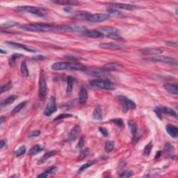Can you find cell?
<instances>
[{
	"mask_svg": "<svg viewBox=\"0 0 178 178\" xmlns=\"http://www.w3.org/2000/svg\"><path fill=\"white\" fill-rule=\"evenodd\" d=\"M22 29L27 31L31 32H39V33H44V32H50L57 31V27L49 25V24H27L22 25Z\"/></svg>",
	"mask_w": 178,
	"mask_h": 178,
	"instance_id": "1",
	"label": "cell"
},
{
	"mask_svg": "<svg viewBox=\"0 0 178 178\" xmlns=\"http://www.w3.org/2000/svg\"><path fill=\"white\" fill-rule=\"evenodd\" d=\"M52 69L54 70H78L86 71L87 68L84 65L80 63L70 62H56L52 66Z\"/></svg>",
	"mask_w": 178,
	"mask_h": 178,
	"instance_id": "2",
	"label": "cell"
},
{
	"mask_svg": "<svg viewBox=\"0 0 178 178\" xmlns=\"http://www.w3.org/2000/svg\"><path fill=\"white\" fill-rule=\"evenodd\" d=\"M15 10L18 12L34 14V15L40 16V17H44V16H45L47 14V10L43 9V8L31 7V6L18 7L17 8H15Z\"/></svg>",
	"mask_w": 178,
	"mask_h": 178,
	"instance_id": "3",
	"label": "cell"
},
{
	"mask_svg": "<svg viewBox=\"0 0 178 178\" xmlns=\"http://www.w3.org/2000/svg\"><path fill=\"white\" fill-rule=\"evenodd\" d=\"M90 86L94 88L106 90H112L115 89V85L108 80H93L89 82Z\"/></svg>",
	"mask_w": 178,
	"mask_h": 178,
	"instance_id": "4",
	"label": "cell"
},
{
	"mask_svg": "<svg viewBox=\"0 0 178 178\" xmlns=\"http://www.w3.org/2000/svg\"><path fill=\"white\" fill-rule=\"evenodd\" d=\"M48 93V88L46 81L45 73L43 70H41L40 73L39 82H38V96L40 99L43 100L47 96Z\"/></svg>",
	"mask_w": 178,
	"mask_h": 178,
	"instance_id": "5",
	"label": "cell"
},
{
	"mask_svg": "<svg viewBox=\"0 0 178 178\" xmlns=\"http://www.w3.org/2000/svg\"><path fill=\"white\" fill-rule=\"evenodd\" d=\"M102 32L104 36L107 38H111L114 40H123V38L120 36V32L117 28L115 27H103L100 30Z\"/></svg>",
	"mask_w": 178,
	"mask_h": 178,
	"instance_id": "6",
	"label": "cell"
},
{
	"mask_svg": "<svg viewBox=\"0 0 178 178\" xmlns=\"http://www.w3.org/2000/svg\"><path fill=\"white\" fill-rule=\"evenodd\" d=\"M116 98L118 99V102L121 106V108H122V111L124 113H127L130 109H136V103L133 102L132 100H131L130 99H128L123 96H117Z\"/></svg>",
	"mask_w": 178,
	"mask_h": 178,
	"instance_id": "7",
	"label": "cell"
},
{
	"mask_svg": "<svg viewBox=\"0 0 178 178\" xmlns=\"http://www.w3.org/2000/svg\"><path fill=\"white\" fill-rule=\"evenodd\" d=\"M144 60L151 62H159L164 63H169L171 65H177V60L175 58L170 57V56H152L149 57L144 58Z\"/></svg>",
	"mask_w": 178,
	"mask_h": 178,
	"instance_id": "8",
	"label": "cell"
},
{
	"mask_svg": "<svg viewBox=\"0 0 178 178\" xmlns=\"http://www.w3.org/2000/svg\"><path fill=\"white\" fill-rule=\"evenodd\" d=\"M86 71L90 75L100 78V80H107V78L108 77V72L105 70L104 68H90L88 70L86 69Z\"/></svg>",
	"mask_w": 178,
	"mask_h": 178,
	"instance_id": "9",
	"label": "cell"
},
{
	"mask_svg": "<svg viewBox=\"0 0 178 178\" xmlns=\"http://www.w3.org/2000/svg\"><path fill=\"white\" fill-rule=\"evenodd\" d=\"M155 113L158 116L159 118L161 119L163 114L175 117V118H177V115L175 111L173 110V109L171 108H169V107L163 106H159L156 107L155 109Z\"/></svg>",
	"mask_w": 178,
	"mask_h": 178,
	"instance_id": "10",
	"label": "cell"
},
{
	"mask_svg": "<svg viewBox=\"0 0 178 178\" xmlns=\"http://www.w3.org/2000/svg\"><path fill=\"white\" fill-rule=\"evenodd\" d=\"M109 16L108 14L105 13H96V14H90L88 17L87 18L86 21L90 23H100L108 20Z\"/></svg>",
	"mask_w": 178,
	"mask_h": 178,
	"instance_id": "11",
	"label": "cell"
},
{
	"mask_svg": "<svg viewBox=\"0 0 178 178\" xmlns=\"http://www.w3.org/2000/svg\"><path fill=\"white\" fill-rule=\"evenodd\" d=\"M57 110V106H56V98L54 96H52L48 100L47 106L44 111V114L46 116H50Z\"/></svg>",
	"mask_w": 178,
	"mask_h": 178,
	"instance_id": "12",
	"label": "cell"
},
{
	"mask_svg": "<svg viewBox=\"0 0 178 178\" xmlns=\"http://www.w3.org/2000/svg\"><path fill=\"white\" fill-rule=\"evenodd\" d=\"M99 47L102 49L111 50H125V46L121 45V44H116L114 42H104V43H101L99 45Z\"/></svg>",
	"mask_w": 178,
	"mask_h": 178,
	"instance_id": "13",
	"label": "cell"
},
{
	"mask_svg": "<svg viewBox=\"0 0 178 178\" xmlns=\"http://www.w3.org/2000/svg\"><path fill=\"white\" fill-rule=\"evenodd\" d=\"M141 54L145 56H157L163 52L162 50L156 47H147L141 50Z\"/></svg>",
	"mask_w": 178,
	"mask_h": 178,
	"instance_id": "14",
	"label": "cell"
},
{
	"mask_svg": "<svg viewBox=\"0 0 178 178\" xmlns=\"http://www.w3.org/2000/svg\"><path fill=\"white\" fill-rule=\"evenodd\" d=\"M81 133V128L79 125H75L70 132L68 133V136H67V141L70 142V141H73L77 138L80 134Z\"/></svg>",
	"mask_w": 178,
	"mask_h": 178,
	"instance_id": "15",
	"label": "cell"
},
{
	"mask_svg": "<svg viewBox=\"0 0 178 178\" xmlns=\"http://www.w3.org/2000/svg\"><path fill=\"white\" fill-rule=\"evenodd\" d=\"M83 35L87 38H102L104 37L102 32L98 30H87L83 32Z\"/></svg>",
	"mask_w": 178,
	"mask_h": 178,
	"instance_id": "16",
	"label": "cell"
},
{
	"mask_svg": "<svg viewBox=\"0 0 178 178\" xmlns=\"http://www.w3.org/2000/svg\"><path fill=\"white\" fill-rule=\"evenodd\" d=\"M128 125H129V129H130V131L131 133V135H132L133 143L134 144H135V143H136V141H138V138H137V131H138V127H137L136 123L135 122H134L133 120L129 121Z\"/></svg>",
	"mask_w": 178,
	"mask_h": 178,
	"instance_id": "17",
	"label": "cell"
},
{
	"mask_svg": "<svg viewBox=\"0 0 178 178\" xmlns=\"http://www.w3.org/2000/svg\"><path fill=\"white\" fill-rule=\"evenodd\" d=\"M109 5L111 7L117 8V9L127 10V11H132L137 9V7L132 4H120V3H110Z\"/></svg>",
	"mask_w": 178,
	"mask_h": 178,
	"instance_id": "18",
	"label": "cell"
},
{
	"mask_svg": "<svg viewBox=\"0 0 178 178\" xmlns=\"http://www.w3.org/2000/svg\"><path fill=\"white\" fill-rule=\"evenodd\" d=\"M7 43L8 44V45L11 46V47H13L15 48H20V49H23L24 50H25V51H27L29 52H34H34H37V50L34 49V48L28 47V46L23 44L18 43V42H7Z\"/></svg>",
	"mask_w": 178,
	"mask_h": 178,
	"instance_id": "19",
	"label": "cell"
},
{
	"mask_svg": "<svg viewBox=\"0 0 178 178\" xmlns=\"http://www.w3.org/2000/svg\"><path fill=\"white\" fill-rule=\"evenodd\" d=\"M163 88L169 93L177 96L178 93V86L177 84H171V83H165L163 84Z\"/></svg>",
	"mask_w": 178,
	"mask_h": 178,
	"instance_id": "20",
	"label": "cell"
},
{
	"mask_svg": "<svg viewBox=\"0 0 178 178\" xmlns=\"http://www.w3.org/2000/svg\"><path fill=\"white\" fill-rule=\"evenodd\" d=\"M87 99H88V91H87L86 88L85 87L82 86L80 91V98H79L80 104L84 105L86 104Z\"/></svg>",
	"mask_w": 178,
	"mask_h": 178,
	"instance_id": "21",
	"label": "cell"
},
{
	"mask_svg": "<svg viewBox=\"0 0 178 178\" xmlns=\"http://www.w3.org/2000/svg\"><path fill=\"white\" fill-rule=\"evenodd\" d=\"M166 130L168 134L173 138H177L178 136V129L175 125L169 124L166 127Z\"/></svg>",
	"mask_w": 178,
	"mask_h": 178,
	"instance_id": "22",
	"label": "cell"
},
{
	"mask_svg": "<svg viewBox=\"0 0 178 178\" xmlns=\"http://www.w3.org/2000/svg\"><path fill=\"white\" fill-rule=\"evenodd\" d=\"M56 153V151H54V150L49 151V152H46L43 156H42L41 158L38 160V164H42V163H44L48 159L50 158V157H52L53 156L55 155Z\"/></svg>",
	"mask_w": 178,
	"mask_h": 178,
	"instance_id": "23",
	"label": "cell"
},
{
	"mask_svg": "<svg viewBox=\"0 0 178 178\" xmlns=\"http://www.w3.org/2000/svg\"><path fill=\"white\" fill-rule=\"evenodd\" d=\"M121 67L122 66H121L120 65L116 63H109L107 64L106 66H104V69L107 70V72L114 71V70H119Z\"/></svg>",
	"mask_w": 178,
	"mask_h": 178,
	"instance_id": "24",
	"label": "cell"
},
{
	"mask_svg": "<svg viewBox=\"0 0 178 178\" xmlns=\"http://www.w3.org/2000/svg\"><path fill=\"white\" fill-rule=\"evenodd\" d=\"M93 118L96 119V120H102L103 118V114L102 108H101L100 106H97L96 107V109H95L93 111Z\"/></svg>",
	"mask_w": 178,
	"mask_h": 178,
	"instance_id": "25",
	"label": "cell"
},
{
	"mask_svg": "<svg viewBox=\"0 0 178 178\" xmlns=\"http://www.w3.org/2000/svg\"><path fill=\"white\" fill-rule=\"evenodd\" d=\"M17 98H18L17 96H15V95H13V96H9V98H6L5 100H1V108H3L4 107H6V106H7V105L12 104V103L15 102V100Z\"/></svg>",
	"mask_w": 178,
	"mask_h": 178,
	"instance_id": "26",
	"label": "cell"
},
{
	"mask_svg": "<svg viewBox=\"0 0 178 178\" xmlns=\"http://www.w3.org/2000/svg\"><path fill=\"white\" fill-rule=\"evenodd\" d=\"M74 83V78L72 77L71 76L68 77V78H67V93H68V94H70L72 92Z\"/></svg>",
	"mask_w": 178,
	"mask_h": 178,
	"instance_id": "27",
	"label": "cell"
},
{
	"mask_svg": "<svg viewBox=\"0 0 178 178\" xmlns=\"http://www.w3.org/2000/svg\"><path fill=\"white\" fill-rule=\"evenodd\" d=\"M53 2L54 4H56L66 5L68 6V7H69V6H74L79 4V1H74V0H72V1H70V0H57V1H54Z\"/></svg>",
	"mask_w": 178,
	"mask_h": 178,
	"instance_id": "28",
	"label": "cell"
},
{
	"mask_svg": "<svg viewBox=\"0 0 178 178\" xmlns=\"http://www.w3.org/2000/svg\"><path fill=\"white\" fill-rule=\"evenodd\" d=\"M90 15V13H88L86 11H79L77 13H76L73 16L74 19H78V20H86L87 18L88 17V15Z\"/></svg>",
	"mask_w": 178,
	"mask_h": 178,
	"instance_id": "29",
	"label": "cell"
},
{
	"mask_svg": "<svg viewBox=\"0 0 178 178\" xmlns=\"http://www.w3.org/2000/svg\"><path fill=\"white\" fill-rule=\"evenodd\" d=\"M20 71H21V73L24 77H29V70H28L27 63H26L25 61L22 62L21 66H20Z\"/></svg>",
	"mask_w": 178,
	"mask_h": 178,
	"instance_id": "30",
	"label": "cell"
},
{
	"mask_svg": "<svg viewBox=\"0 0 178 178\" xmlns=\"http://www.w3.org/2000/svg\"><path fill=\"white\" fill-rule=\"evenodd\" d=\"M42 150V148L40 145H35L30 149L29 150V155L31 156H34L37 155L38 153L40 152Z\"/></svg>",
	"mask_w": 178,
	"mask_h": 178,
	"instance_id": "31",
	"label": "cell"
},
{
	"mask_svg": "<svg viewBox=\"0 0 178 178\" xmlns=\"http://www.w3.org/2000/svg\"><path fill=\"white\" fill-rule=\"evenodd\" d=\"M108 15L109 16H113V17L115 18H123V14L121 13L120 11H117V10L114 9H108Z\"/></svg>",
	"mask_w": 178,
	"mask_h": 178,
	"instance_id": "32",
	"label": "cell"
},
{
	"mask_svg": "<svg viewBox=\"0 0 178 178\" xmlns=\"http://www.w3.org/2000/svg\"><path fill=\"white\" fill-rule=\"evenodd\" d=\"M115 146L114 141H108L105 143V151L107 152H110L114 150Z\"/></svg>",
	"mask_w": 178,
	"mask_h": 178,
	"instance_id": "33",
	"label": "cell"
},
{
	"mask_svg": "<svg viewBox=\"0 0 178 178\" xmlns=\"http://www.w3.org/2000/svg\"><path fill=\"white\" fill-rule=\"evenodd\" d=\"M26 104H27V102H22L20 103L19 104H18L17 106L13 109V111H12V114H18V112H20V111H21V109H23L24 107L26 106Z\"/></svg>",
	"mask_w": 178,
	"mask_h": 178,
	"instance_id": "34",
	"label": "cell"
},
{
	"mask_svg": "<svg viewBox=\"0 0 178 178\" xmlns=\"http://www.w3.org/2000/svg\"><path fill=\"white\" fill-rule=\"evenodd\" d=\"M26 150H27V149H26L25 145H22V146H20L19 148L15 150V157H20V156L25 155L26 152Z\"/></svg>",
	"mask_w": 178,
	"mask_h": 178,
	"instance_id": "35",
	"label": "cell"
},
{
	"mask_svg": "<svg viewBox=\"0 0 178 178\" xmlns=\"http://www.w3.org/2000/svg\"><path fill=\"white\" fill-rule=\"evenodd\" d=\"M164 152L166 155L172 156L174 152V147L170 143H166L164 147Z\"/></svg>",
	"mask_w": 178,
	"mask_h": 178,
	"instance_id": "36",
	"label": "cell"
},
{
	"mask_svg": "<svg viewBox=\"0 0 178 178\" xmlns=\"http://www.w3.org/2000/svg\"><path fill=\"white\" fill-rule=\"evenodd\" d=\"M152 147H153L152 143V141H150V142L147 143L146 146L144 147V150H143V155L145 156H148L151 152Z\"/></svg>",
	"mask_w": 178,
	"mask_h": 178,
	"instance_id": "37",
	"label": "cell"
},
{
	"mask_svg": "<svg viewBox=\"0 0 178 178\" xmlns=\"http://www.w3.org/2000/svg\"><path fill=\"white\" fill-rule=\"evenodd\" d=\"M96 162H97L96 161H89V162H87L86 163H85V164L82 166V167H81L80 170H79V173H81L82 172H83L86 169H88V168L90 167L93 165H94L95 163H96Z\"/></svg>",
	"mask_w": 178,
	"mask_h": 178,
	"instance_id": "38",
	"label": "cell"
},
{
	"mask_svg": "<svg viewBox=\"0 0 178 178\" xmlns=\"http://www.w3.org/2000/svg\"><path fill=\"white\" fill-rule=\"evenodd\" d=\"M90 151L89 149L86 148L83 150H82V152H81L80 156H79V160H82V159H85L86 157H87L89 155H90Z\"/></svg>",
	"mask_w": 178,
	"mask_h": 178,
	"instance_id": "39",
	"label": "cell"
},
{
	"mask_svg": "<svg viewBox=\"0 0 178 178\" xmlns=\"http://www.w3.org/2000/svg\"><path fill=\"white\" fill-rule=\"evenodd\" d=\"M12 86H13V84H12L11 82H8L7 84L4 85V86H1V93H3L9 90L10 89L12 88Z\"/></svg>",
	"mask_w": 178,
	"mask_h": 178,
	"instance_id": "40",
	"label": "cell"
},
{
	"mask_svg": "<svg viewBox=\"0 0 178 178\" xmlns=\"http://www.w3.org/2000/svg\"><path fill=\"white\" fill-rule=\"evenodd\" d=\"M21 56H23V55L21 54H15L11 56V57L10 58L9 60V64L10 66H13V63L15 62V61L17 58L21 57Z\"/></svg>",
	"mask_w": 178,
	"mask_h": 178,
	"instance_id": "41",
	"label": "cell"
},
{
	"mask_svg": "<svg viewBox=\"0 0 178 178\" xmlns=\"http://www.w3.org/2000/svg\"><path fill=\"white\" fill-rule=\"evenodd\" d=\"M72 116H72V114H62L58 115L56 118H54V120H62V119H64V118H71V117H72Z\"/></svg>",
	"mask_w": 178,
	"mask_h": 178,
	"instance_id": "42",
	"label": "cell"
},
{
	"mask_svg": "<svg viewBox=\"0 0 178 178\" xmlns=\"http://www.w3.org/2000/svg\"><path fill=\"white\" fill-rule=\"evenodd\" d=\"M133 175V172L131 171H125L120 175V177H130Z\"/></svg>",
	"mask_w": 178,
	"mask_h": 178,
	"instance_id": "43",
	"label": "cell"
},
{
	"mask_svg": "<svg viewBox=\"0 0 178 178\" xmlns=\"http://www.w3.org/2000/svg\"><path fill=\"white\" fill-rule=\"evenodd\" d=\"M111 122L114 123L115 125H118V127H123V120L120 118H116V119H113L111 120Z\"/></svg>",
	"mask_w": 178,
	"mask_h": 178,
	"instance_id": "44",
	"label": "cell"
},
{
	"mask_svg": "<svg viewBox=\"0 0 178 178\" xmlns=\"http://www.w3.org/2000/svg\"><path fill=\"white\" fill-rule=\"evenodd\" d=\"M99 131H100L101 134H102L104 136H108L109 132L108 130H107L106 128H104V127H100V128H99Z\"/></svg>",
	"mask_w": 178,
	"mask_h": 178,
	"instance_id": "45",
	"label": "cell"
},
{
	"mask_svg": "<svg viewBox=\"0 0 178 178\" xmlns=\"http://www.w3.org/2000/svg\"><path fill=\"white\" fill-rule=\"evenodd\" d=\"M40 131L35 130V131H31V132H30L29 134V137H36V136H40Z\"/></svg>",
	"mask_w": 178,
	"mask_h": 178,
	"instance_id": "46",
	"label": "cell"
},
{
	"mask_svg": "<svg viewBox=\"0 0 178 178\" xmlns=\"http://www.w3.org/2000/svg\"><path fill=\"white\" fill-rule=\"evenodd\" d=\"M84 143H85L84 139V138H81L80 139V141H79V143H78L77 146V148H79V149H82V147H84Z\"/></svg>",
	"mask_w": 178,
	"mask_h": 178,
	"instance_id": "47",
	"label": "cell"
},
{
	"mask_svg": "<svg viewBox=\"0 0 178 178\" xmlns=\"http://www.w3.org/2000/svg\"><path fill=\"white\" fill-rule=\"evenodd\" d=\"M166 45L170 46V47H177V42H166Z\"/></svg>",
	"mask_w": 178,
	"mask_h": 178,
	"instance_id": "48",
	"label": "cell"
},
{
	"mask_svg": "<svg viewBox=\"0 0 178 178\" xmlns=\"http://www.w3.org/2000/svg\"><path fill=\"white\" fill-rule=\"evenodd\" d=\"M56 170H57V168H56V166H51L50 168H49L47 171L48 173H55V172L56 171Z\"/></svg>",
	"mask_w": 178,
	"mask_h": 178,
	"instance_id": "49",
	"label": "cell"
},
{
	"mask_svg": "<svg viewBox=\"0 0 178 178\" xmlns=\"http://www.w3.org/2000/svg\"><path fill=\"white\" fill-rule=\"evenodd\" d=\"M18 25V23H15V22H8L7 24H5V25H4L3 26H4L5 27H14V26H16Z\"/></svg>",
	"mask_w": 178,
	"mask_h": 178,
	"instance_id": "50",
	"label": "cell"
},
{
	"mask_svg": "<svg viewBox=\"0 0 178 178\" xmlns=\"http://www.w3.org/2000/svg\"><path fill=\"white\" fill-rule=\"evenodd\" d=\"M48 173L47 171H44V173H42L41 174H40V175H38V177H42V178H44V177H47L48 176Z\"/></svg>",
	"mask_w": 178,
	"mask_h": 178,
	"instance_id": "51",
	"label": "cell"
},
{
	"mask_svg": "<svg viewBox=\"0 0 178 178\" xmlns=\"http://www.w3.org/2000/svg\"><path fill=\"white\" fill-rule=\"evenodd\" d=\"M5 145H7V141L1 140V145H0V148L2 150L3 147L5 146Z\"/></svg>",
	"mask_w": 178,
	"mask_h": 178,
	"instance_id": "52",
	"label": "cell"
},
{
	"mask_svg": "<svg viewBox=\"0 0 178 178\" xmlns=\"http://www.w3.org/2000/svg\"><path fill=\"white\" fill-rule=\"evenodd\" d=\"M161 155V151H158V152H157V154H156V155H155V159L159 158V157H160Z\"/></svg>",
	"mask_w": 178,
	"mask_h": 178,
	"instance_id": "53",
	"label": "cell"
},
{
	"mask_svg": "<svg viewBox=\"0 0 178 178\" xmlns=\"http://www.w3.org/2000/svg\"><path fill=\"white\" fill-rule=\"evenodd\" d=\"M64 11H66V12H68V13H70V12L71 11V7H67L64 9Z\"/></svg>",
	"mask_w": 178,
	"mask_h": 178,
	"instance_id": "54",
	"label": "cell"
},
{
	"mask_svg": "<svg viewBox=\"0 0 178 178\" xmlns=\"http://www.w3.org/2000/svg\"><path fill=\"white\" fill-rule=\"evenodd\" d=\"M4 121V117H3V116H1V125H2V124H3Z\"/></svg>",
	"mask_w": 178,
	"mask_h": 178,
	"instance_id": "55",
	"label": "cell"
}]
</instances>
